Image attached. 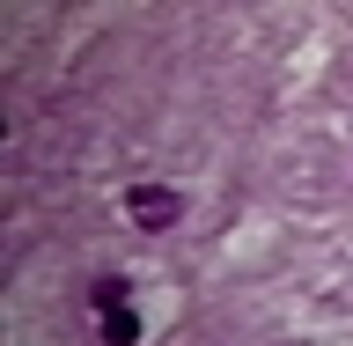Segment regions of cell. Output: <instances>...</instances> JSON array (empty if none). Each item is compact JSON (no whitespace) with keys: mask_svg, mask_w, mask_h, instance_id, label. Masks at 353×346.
Masks as SVG:
<instances>
[{"mask_svg":"<svg viewBox=\"0 0 353 346\" xmlns=\"http://www.w3.org/2000/svg\"><path fill=\"white\" fill-rule=\"evenodd\" d=\"M125 214H132V229L162 236V229H176V192L170 184H125Z\"/></svg>","mask_w":353,"mask_h":346,"instance_id":"6da1fadb","label":"cell"},{"mask_svg":"<svg viewBox=\"0 0 353 346\" xmlns=\"http://www.w3.org/2000/svg\"><path fill=\"white\" fill-rule=\"evenodd\" d=\"M88 295H96V309H103V317H110V309H125V280H96Z\"/></svg>","mask_w":353,"mask_h":346,"instance_id":"3957f363","label":"cell"},{"mask_svg":"<svg viewBox=\"0 0 353 346\" xmlns=\"http://www.w3.org/2000/svg\"><path fill=\"white\" fill-rule=\"evenodd\" d=\"M103 346H140V317H132V309H110L103 317Z\"/></svg>","mask_w":353,"mask_h":346,"instance_id":"7a4b0ae2","label":"cell"}]
</instances>
